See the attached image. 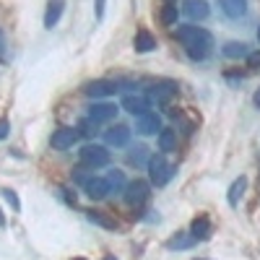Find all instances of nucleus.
I'll use <instances>...</instances> for the list:
<instances>
[{"instance_id": "nucleus-5", "label": "nucleus", "mask_w": 260, "mask_h": 260, "mask_svg": "<svg viewBox=\"0 0 260 260\" xmlns=\"http://www.w3.org/2000/svg\"><path fill=\"white\" fill-rule=\"evenodd\" d=\"M148 195H151V187L146 180H133L125 185V203L130 208H141L148 201Z\"/></svg>"}, {"instance_id": "nucleus-32", "label": "nucleus", "mask_w": 260, "mask_h": 260, "mask_svg": "<svg viewBox=\"0 0 260 260\" xmlns=\"http://www.w3.org/2000/svg\"><path fill=\"white\" fill-rule=\"evenodd\" d=\"M252 104H255V107H257V110H260V89L255 91V96H252Z\"/></svg>"}, {"instance_id": "nucleus-21", "label": "nucleus", "mask_w": 260, "mask_h": 260, "mask_svg": "<svg viewBox=\"0 0 260 260\" xmlns=\"http://www.w3.org/2000/svg\"><path fill=\"white\" fill-rule=\"evenodd\" d=\"M156 141H159V151H164V154H169V151L177 148V133L169 130V127H161V133L156 136Z\"/></svg>"}, {"instance_id": "nucleus-20", "label": "nucleus", "mask_w": 260, "mask_h": 260, "mask_svg": "<svg viewBox=\"0 0 260 260\" xmlns=\"http://www.w3.org/2000/svg\"><path fill=\"white\" fill-rule=\"evenodd\" d=\"M221 52L229 60H240V57H247L250 55V47L245 45V42H226V45L221 47Z\"/></svg>"}, {"instance_id": "nucleus-6", "label": "nucleus", "mask_w": 260, "mask_h": 260, "mask_svg": "<svg viewBox=\"0 0 260 260\" xmlns=\"http://www.w3.org/2000/svg\"><path fill=\"white\" fill-rule=\"evenodd\" d=\"M78 138H81V130L78 127H60V130H55V133H52L50 143H52L55 151H68V148H73L78 143Z\"/></svg>"}, {"instance_id": "nucleus-17", "label": "nucleus", "mask_w": 260, "mask_h": 260, "mask_svg": "<svg viewBox=\"0 0 260 260\" xmlns=\"http://www.w3.org/2000/svg\"><path fill=\"white\" fill-rule=\"evenodd\" d=\"M219 6L229 18H245L247 16V0H219Z\"/></svg>"}, {"instance_id": "nucleus-2", "label": "nucleus", "mask_w": 260, "mask_h": 260, "mask_svg": "<svg viewBox=\"0 0 260 260\" xmlns=\"http://www.w3.org/2000/svg\"><path fill=\"white\" fill-rule=\"evenodd\" d=\"M78 161H81V167H86V169L107 167V164H110V151H107V146H99V143H86V146L78 151Z\"/></svg>"}, {"instance_id": "nucleus-30", "label": "nucleus", "mask_w": 260, "mask_h": 260, "mask_svg": "<svg viewBox=\"0 0 260 260\" xmlns=\"http://www.w3.org/2000/svg\"><path fill=\"white\" fill-rule=\"evenodd\" d=\"M104 6H107V0H94V8H96V18H104Z\"/></svg>"}, {"instance_id": "nucleus-37", "label": "nucleus", "mask_w": 260, "mask_h": 260, "mask_svg": "<svg viewBox=\"0 0 260 260\" xmlns=\"http://www.w3.org/2000/svg\"><path fill=\"white\" fill-rule=\"evenodd\" d=\"M76 260H86V257H76Z\"/></svg>"}, {"instance_id": "nucleus-34", "label": "nucleus", "mask_w": 260, "mask_h": 260, "mask_svg": "<svg viewBox=\"0 0 260 260\" xmlns=\"http://www.w3.org/2000/svg\"><path fill=\"white\" fill-rule=\"evenodd\" d=\"M104 260H117L115 255H104Z\"/></svg>"}, {"instance_id": "nucleus-25", "label": "nucleus", "mask_w": 260, "mask_h": 260, "mask_svg": "<svg viewBox=\"0 0 260 260\" xmlns=\"http://www.w3.org/2000/svg\"><path fill=\"white\" fill-rule=\"evenodd\" d=\"M177 16L180 13H177V6L175 3H164L161 6V13H159V21H161L164 26H175L177 24Z\"/></svg>"}, {"instance_id": "nucleus-31", "label": "nucleus", "mask_w": 260, "mask_h": 260, "mask_svg": "<svg viewBox=\"0 0 260 260\" xmlns=\"http://www.w3.org/2000/svg\"><path fill=\"white\" fill-rule=\"evenodd\" d=\"M3 50H6V34H3V29H0V55H3Z\"/></svg>"}, {"instance_id": "nucleus-7", "label": "nucleus", "mask_w": 260, "mask_h": 260, "mask_svg": "<svg viewBox=\"0 0 260 260\" xmlns=\"http://www.w3.org/2000/svg\"><path fill=\"white\" fill-rule=\"evenodd\" d=\"M120 107H122L125 112H130L133 117H141V115L151 112V99L143 96V94H127V96H122V104Z\"/></svg>"}, {"instance_id": "nucleus-22", "label": "nucleus", "mask_w": 260, "mask_h": 260, "mask_svg": "<svg viewBox=\"0 0 260 260\" xmlns=\"http://www.w3.org/2000/svg\"><path fill=\"white\" fill-rule=\"evenodd\" d=\"M148 159H151V156H148V148L141 146V143L127 151V164H130V167H146Z\"/></svg>"}, {"instance_id": "nucleus-12", "label": "nucleus", "mask_w": 260, "mask_h": 260, "mask_svg": "<svg viewBox=\"0 0 260 260\" xmlns=\"http://www.w3.org/2000/svg\"><path fill=\"white\" fill-rule=\"evenodd\" d=\"M182 11H185V16L192 18V21H203V18H208V13H211L208 0H185Z\"/></svg>"}, {"instance_id": "nucleus-10", "label": "nucleus", "mask_w": 260, "mask_h": 260, "mask_svg": "<svg viewBox=\"0 0 260 260\" xmlns=\"http://www.w3.org/2000/svg\"><path fill=\"white\" fill-rule=\"evenodd\" d=\"M117 107L115 104H110V102H94L91 107H89V117L94 120V122H107V120H115L117 117Z\"/></svg>"}, {"instance_id": "nucleus-35", "label": "nucleus", "mask_w": 260, "mask_h": 260, "mask_svg": "<svg viewBox=\"0 0 260 260\" xmlns=\"http://www.w3.org/2000/svg\"><path fill=\"white\" fill-rule=\"evenodd\" d=\"M164 3H175V6H177V0H164Z\"/></svg>"}, {"instance_id": "nucleus-38", "label": "nucleus", "mask_w": 260, "mask_h": 260, "mask_svg": "<svg viewBox=\"0 0 260 260\" xmlns=\"http://www.w3.org/2000/svg\"><path fill=\"white\" fill-rule=\"evenodd\" d=\"M195 260H201V257H195Z\"/></svg>"}, {"instance_id": "nucleus-15", "label": "nucleus", "mask_w": 260, "mask_h": 260, "mask_svg": "<svg viewBox=\"0 0 260 260\" xmlns=\"http://www.w3.org/2000/svg\"><path fill=\"white\" fill-rule=\"evenodd\" d=\"M65 11V0H47V11H45V29L57 26V21Z\"/></svg>"}, {"instance_id": "nucleus-23", "label": "nucleus", "mask_w": 260, "mask_h": 260, "mask_svg": "<svg viewBox=\"0 0 260 260\" xmlns=\"http://www.w3.org/2000/svg\"><path fill=\"white\" fill-rule=\"evenodd\" d=\"M192 245H195V237L185 234V232H180V234H175V237H169V240H167V250H187Z\"/></svg>"}, {"instance_id": "nucleus-27", "label": "nucleus", "mask_w": 260, "mask_h": 260, "mask_svg": "<svg viewBox=\"0 0 260 260\" xmlns=\"http://www.w3.org/2000/svg\"><path fill=\"white\" fill-rule=\"evenodd\" d=\"M78 130H81L83 136H94V133H96V122H94L91 117H86V120L78 125Z\"/></svg>"}, {"instance_id": "nucleus-36", "label": "nucleus", "mask_w": 260, "mask_h": 260, "mask_svg": "<svg viewBox=\"0 0 260 260\" xmlns=\"http://www.w3.org/2000/svg\"><path fill=\"white\" fill-rule=\"evenodd\" d=\"M257 42H260V29H257Z\"/></svg>"}, {"instance_id": "nucleus-24", "label": "nucleus", "mask_w": 260, "mask_h": 260, "mask_svg": "<svg viewBox=\"0 0 260 260\" xmlns=\"http://www.w3.org/2000/svg\"><path fill=\"white\" fill-rule=\"evenodd\" d=\"M104 180H107V185H110V190H112V192H122V190H125V185H127V182H125V175H122L120 169H110Z\"/></svg>"}, {"instance_id": "nucleus-16", "label": "nucleus", "mask_w": 260, "mask_h": 260, "mask_svg": "<svg viewBox=\"0 0 260 260\" xmlns=\"http://www.w3.org/2000/svg\"><path fill=\"white\" fill-rule=\"evenodd\" d=\"M133 47H136V52L146 55V52H151V50H156V37L151 34L148 29H141V31L136 34V39H133Z\"/></svg>"}, {"instance_id": "nucleus-33", "label": "nucleus", "mask_w": 260, "mask_h": 260, "mask_svg": "<svg viewBox=\"0 0 260 260\" xmlns=\"http://www.w3.org/2000/svg\"><path fill=\"white\" fill-rule=\"evenodd\" d=\"M0 226H6V216H3V211H0Z\"/></svg>"}, {"instance_id": "nucleus-11", "label": "nucleus", "mask_w": 260, "mask_h": 260, "mask_svg": "<svg viewBox=\"0 0 260 260\" xmlns=\"http://www.w3.org/2000/svg\"><path fill=\"white\" fill-rule=\"evenodd\" d=\"M83 190H86V195H89L91 201H102V198H107V195L112 192L104 177H91L89 182H83Z\"/></svg>"}, {"instance_id": "nucleus-4", "label": "nucleus", "mask_w": 260, "mask_h": 260, "mask_svg": "<svg viewBox=\"0 0 260 260\" xmlns=\"http://www.w3.org/2000/svg\"><path fill=\"white\" fill-rule=\"evenodd\" d=\"M120 89V83L112 81V78H94L89 83H83V94L89 96V99H104V96H112L115 91Z\"/></svg>"}, {"instance_id": "nucleus-19", "label": "nucleus", "mask_w": 260, "mask_h": 260, "mask_svg": "<svg viewBox=\"0 0 260 260\" xmlns=\"http://www.w3.org/2000/svg\"><path fill=\"white\" fill-rule=\"evenodd\" d=\"M245 190H247V177H237V180L232 182V187H229V195H226V201H229V206H232V208H237V206H240V201H242Z\"/></svg>"}, {"instance_id": "nucleus-18", "label": "nucleus", "mask_w": 260, "mask_h": 260, "mask_svg": "<svg viewBox=\"0 0 260 260\" xmlns=\"http://www.w3.org/2000/svg\"><path fill=\"white\" fill-rule=\"evenodd\" d=\"M190 234L195 237V242H206L208 237H211V221H208V216H198V219L190 224Z\"/></svg>"}, {"instance_id": "nucleus-28", "label": "nucleus", "mask_w": 260, "mask_h": 260, "mask_svg": "<svg viewBox=\"0 0 260 260\" xmlns=\"http://www.w3.org/2000/svg\"><path fill=\"white\" fill-rule=\"evenodd\" d=\"M247 68H252V71L260 68V50H255V52L247 55Z\"/></svg>"}, {"instance_id": "nucleus-8", "label": "nucleus", "mask_w": 260, "mask_h": 260, "mask_svg": "<svg viewBox=\"0 0 260 260\" xmlns=\"http://www.w3.org/2000/svg\"><path fill=\"white\" fill-rule=\"evenodd\" d=\"M136 130L141 136H159L161 133V115H156V112L141 115L138 122H136Z\"/></svg>"}, {"instance_id": "nucleus-13", "label": "nucleus", "mask_w": 260, "mask_h": 260, "mask_svg": "<svg viewBox=\"0 0 260 260\" xmlns=\"http://www.w3.org/2000/svg\"><path fill=\"white\" fill-rule=\"evenodd\" d=\"M86 219H89L91 224H96V226H102V229H107V232H117L120 229L115 216L104 213V211H86Z\"/></svg>"}, {"instance_id": "nucleus-9", "label": "nucleus", "mask_w": 260, "mask_h": 260, "mask_svg": "<svg viewBox=\"0 0 260 260\" xmlns=\"http://www.w3.org/2000/svg\"><path fill=\"white\" fill-rule=\"evenodd\" d=\"M130 141V127L127 125H112L110 130H104V143L112 148H122Z\"/></svg>"}, {"instance_id": "nucleus-14", "label": "nucleus", "mask_w": 260, "mask_h": 260, "mask_svg": "<svg viewBox=\"0 0 260 260\" xmlns=\"http://www.w3.org/2000/svg\"><path fill=\"white\" fill-rule=\"evenodd\" d=\"M175 94H177V83L175 81H159L154 89H151V96H154L159 104H167Z\"/></svg>"}, {"instance_id": "nucleus-3", "label": "nucleus", "mask_w": 260, "mask_h": 260, "mask_svg": "<svg viewBox=\"0 0 260 260\" xmlns=\"http://www.w3.org/2000/svg\"><path fill=\"white\" fill-rule=\"evenodd\" d=\"M146 167H148V177H151V182H154L156 187H164L172 177H175V167H172V164L164 159V154L151 156Z\"/></svg>"}, {"instance_id": "nucleus-26", "label": "nucleus", "mask_w": 260, "mask_h": 260, "mask_svg": "<svg viewBox=\"0 0 260 260\" xmlns=\"http://www.w3.org/2000/svg\"><path fill=\"white\" fill-rule=\"evenodd\" d=\"M0 192H3V198L11 203V208L18 213V211H21V198H18V192H16V190H11V187H3Z\"/></svg>"}, {"instance_id": "nucleus-29", "label": "nucleus", "mask_w": 260, "mask_h": 260, "mask_svg": "<svg viewBox=\"0 0 260 260\" xmlns=\"http://www.w3.org/2000/svg\"><path fill=\"white\" fill-rule=\"evenodd\" d=\"M11 133V120L8 117H0V141H6Z\"/></svg>"}, {"instance_id": "nucleus-1", "label": "nucleus", "mask_w": 260, "mask_h": 260, "mask_svg": "<svg viewBox=\"0 0 260 260\" xmlns=\"http://www.w3.org/2000/svg\"><path fill=\"white\" fill-rule=\"evenodd\" d=\"M177 39L185 45V52L190 60H206L211 55V47H213V37L211 31H206L203 26H180L177 29Z\"/></svg>"}]
</instances>
